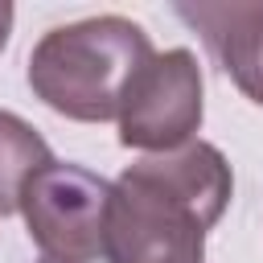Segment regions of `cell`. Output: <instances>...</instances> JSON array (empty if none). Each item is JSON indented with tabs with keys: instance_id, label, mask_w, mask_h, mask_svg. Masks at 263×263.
Returning <instances> with one entry per match:
<instances>
[{
	"instance_id": "cell-5",
	"label": "cell",
	"mask_w": 263,
	"mask_h": 263,
	"mask_svg": "<svg viewBox=\"0 0 263 263\" xmlns=\"http://www.w3.org/2000/svg\"><path fill=\"white\" fill-rule=\"evenodd\" d=\"M173 12L201 33L210 58L222 66V74L263 107V0H197V4H173Z\"/></svg>"
},
{
	"instance_id": "cell-4",
	"label": "cell",
	"mask_w": 263,
	"mask_h": 263,
	"mask_svg": "<svg viewBox=\"0 0 263 263\" xmlns=\"http://www.w3.org/2000/svg\"><path fill=\"white\" fill-rule=\"evenodd\" d=\"M205 115V82L193 49L152 53L119 103V144L144 156L177 152L197 140Z\"/></svg>"
},
{
	"instance_id": "cell-6",
	"label": "cell",
	"mask_w": 263,
	"mask_h": 263,
	"mask_svg": "<svg viewBox=\"0 0 263 263\" xmlns=\"http://www.w3.org/2000/svg\"><path fill=\"white\" fill-rule=\"evenodd\" d=\"M45 164H53L45 136L21 115L0 111V218L21 214V197Z\"/></svg>"
},
{
	"instance_id": "cell-3",
	"label": "cell",
	"mask_w": 263,
	"mask_h": 263,
	"mask_svg": "<svg viewBox=\"0 0 263 263\" xmlns=\"http://www.w3.org/2000/svg\"><path fill=\"white\" fill-rule=\"evenodd\" d=\"M107 201H111V181H103L82 164L53 160L29 181L21 197V218L41 259L95 263L103 259V242H107Z\"/></svg>"
},
{
	"instance_id": "cell-7",
	"label": "cell",
	"mask_w": 263,
	"mask_h": 263,
	"mask_svg": "<svg viewBox=\"0 0 263 263\" xmlns=\"http://www.w3.org/2000/svg\"><path fill=\"white\" fill-rule=\"evenodd\" d=\"M12 16H16V12H12V4H8V0H0V49L8 45V33H12Z\"/></svg>"
},
{
	"instance_id": "cell-2",
	"label": "cell",
	"mask_w": 263,
	"mask_h": 263,
	"mask_svg": "<svg viewBox=\"0 0 263 263\" xmlns=\"http://www.w3.org/2000/svg\"><path fill=\"white\" fill-rule=\"evenodd\" d=\"M152 53L156 49L144 25H136L132 16L103 12L41 33L29 53L25 78L49 111L78 123H107L119 119L123 90Z\"/></svg>"
},
{
	"instance_id": "cell-1",
	"label": "cell",
	"mask_w": 263,
	"mask_h": 263,
	"mask_svg": "<svg viewBox=\"0 0 263 263\" xmlns=\"http://www.w3.org/2000/svg\"><path fill=\"white\" fill-rule=\"evenodd\" d=\"M230 193V160L205 140L140 156L111 181L103 263H201Z\"/></svg>"
},
{
	"instance_id": "cell-8",
	"label": "cell",
	"mask_w": 263,
	"mask_h": 263,
	"mask_svg": "<svg viewBox=\"0 0 263 263\" xmlns=\"http://www.w3.org/2000/svg\"><path fill=\"white\" fill-rule=\"evenodd\" d=\"M41 263H49V259H41Z\"/></svg>"
}]
</instances>
